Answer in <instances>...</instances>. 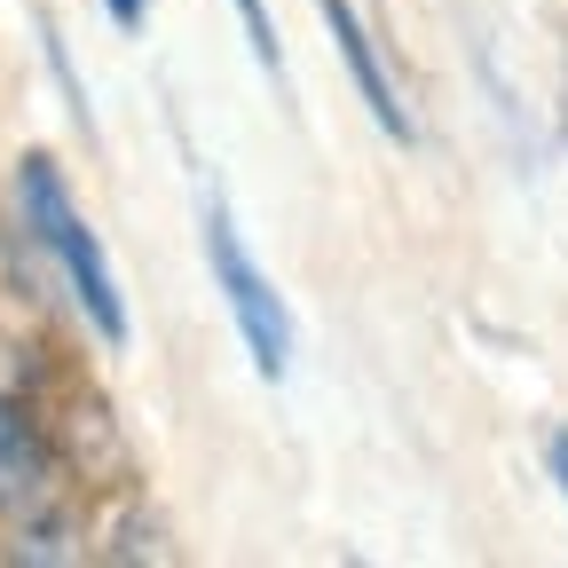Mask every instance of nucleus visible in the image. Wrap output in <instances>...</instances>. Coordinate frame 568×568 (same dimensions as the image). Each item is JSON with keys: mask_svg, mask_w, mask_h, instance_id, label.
Returning <instances> with one entry per match:
<instances>
[{"mask_svg": "<svg viewBox=\"0 0 568 568\" xmlns=\"http://www.w3.org/2000/svg\"><path fill=\"white\" fill-rule=\"evenodd\" d=\"M17 213H24V237L55 261L71 308L88 316V332H95L103 347H126V293H119V268H111L95 222L71 205V182H63V166H55L48 151H24V159H17Z\"/></svg>", "mask_w": 568, "mask_h": 568, "instance_id": "f257e3e1", "label": "nucleus"}, {"mask_svg": "<svg viewBox=\"0 0 568 568\" xmlns=\"http://www.w3.org/2000/svg\"><path fill=\"white\" fill-rule=\"evenodd\" d=\"M197 230H205L213 293L230 301L237 339H245V355H253V372H261V379H284V372H293V308H284V293L268 284V268L253 261V245L237 237V213H230L222 190L197 197Z\"/></svg>", "mask_w": 568, "mask_h": 568, "instance_id": "f03ea898", "label": "nucleus"}, {"mask_svg": "<svg viewBox=\"0 0 568 568\" xmlns=\"http://www.w3.org/2000/svg\"><path fill=\"white\" fill-rule=\"evenodd\" d=\"M55 450H48V435L0 395V521H40V514H55Z\"/></svg>", "mask_w": 568, "mask_h": 568, "instance_id": "7ed1b4c3", "label": "nucleus"}, {"mask_svg": "<svg viewBox=\"0 0 568 568\" xmlns=\"http://www.w3.org/2000/svg\"><path fill=\"white\" fill-rule=\"evenodd\" d=\"M316 17H324V32H332V48H339V63H347L355 95H364V111L379 119V134H387V142H410L418 126H410V111H403V95H395V80H387V63H379L364 17H355V0H316Z\"/></svg>", "mask_w": 568, "mask_h": 568, "instance_id": "20e7f679", "label": "nucleus"}, {"mask_svg": "<svg viewBox=\"0 0 568 568\" xmlns=\"http://www.w3.org/2000/svg\"><path fill=\"white\" fill-rule=\"evenodd\" d=\"M40 48H48V71H55V88H63V103H71V119H80L88 134H95V111H88V88H80V71H71V48L55 40V24L40 17Z\"/></svg>", "mask_w": 568, "mask_h": 568, "instance_id": "39448f33", "label": "nucleus"}, {"mask_svg": "<svg viewBox=\"0 0 568 568\" xmlns=\"http://www.w3.org/2000/svg\"><path fill=\"white\" fill-rule=\"evenodd\" d=\"M237 24H245V48H253V63L268 71L276 88H284V48H276V24H268V9H261V0H237Z\"/></svg>", "mask_w": 568, "mask_h": 568, "instance_id": "423d86ee", "label": "nucleus"}, {"mask_svg": "<svg viewBox=\"0 0 568 568\" xmlns=\"http://www.w3.org/2000/svg\"><path fill=\"white\" fill-rule=\"evenodd\" d=\"M545 466H552V481H560V497H568V426H552V443H545Z\"/></svg>", "mask_w": 568, "mask_h": 568, "instance_id": "0eeeda50", "label": "nucleus"}, {"mask_svg": "<svg viewBox=\"0 0 568 568\" xmlns=\"http://www.w3.org/2000/svg\"><path fill=\"white\" fill-rule=\"evenodd\" d=\"M103 9H111V24H119V32H134V24H142V9H151V0H103Z\"/></svg>", "mask_w": 568, "mask_h": 568, "instance_id": "6e6552de", "label": "nucleus"}]
</instances>
